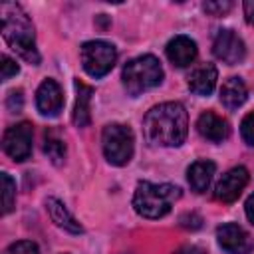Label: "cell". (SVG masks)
<instances>
[{
    "label": "cell",
    "mask_w": 254,
    "mask_h": 254,
    "mask_svg": "<svg viewBox=\"0 0 254 254\" xmlns=\"http://www.w3.org/2000/svg\"><path fill=\"white\" fill-rule=\"evenodd\" d=\"M143 131L151 145L179 147L189 133L187 109L177 101H167L151 107L143 119Z\"/></svg>",
    "instance_id": "cell-1"
},
{
    "label": "cell",
    "mask_w": 254,
    "mask_h": 254,
    "mask_svg": "<svg viewBox=\"0 0 254 254\" xmlns=\"http://www.w3.org/2000/svg\"><path fill=\"white\" fill-rule=\"evenodd\" d=\"M0 18H2V38L6 44L28 64L38 65L40 54L36 50V34L28 14L16 2H2L0 4Z\"/></svg>",
    "instance_id": "cell-2"
},
{
    "label": "cell",
    "mask_w": 254,
    "mask_h": 254,
    "mask_svg": "<svg viewBox=\"0 0 254 254\" xmlns=\"http://www.w3.org/2000/svg\"><path fill=\"white\" fill-rule=\"evenodd\" d=\"M181 198V189L171 183H149L141 181L133 194V208L143 218H163L175 200Z\"/></svg>",
    "instance_id": "cell-3"
},
{
    "label": "cell",
    "mask_w": 254,
    "mask_h": 254,
    "mask_svg": "<svg viewBox=\"0 0 254 254\" xmlns=\"http://www.w3.org/2000/svg\"><path fill=\"white\" fill-rule=\"evenodd\" d=\"M163 67L155 56H139L125 64L121 79L129 95H139L163 81Z\"/></svg>",
    "instance_id": "cell-4"
},
{
    "label": "cell",
    "mask_w": 254,
    "mask_h": 254,
    "mask_svg": "<svg viewBox=\"0 0 254 254\" xmlns=\"http://www.w3.org/2000/svg\"><path fill=\"white\" fill-rule=\"evenodd\" d=\"M101 147H103L105 159L111 165L123 167L133 157V149H135L133 131L123 123H109V125L103 127Z\"/></svg>",
    "instance_id": "cell-5"
},
{
    "label": "cell",
    "mask_w": 254,
    "mask_h": 254,
    "mask_svg": "<svg viewBox=\"0 0 254 254\" xmlns=\"http://www.w3.org/2000/svg\"><path fill=\"white\" fill-rule=\"evenodd\" d=\"M81 56V64L83 69L91 75V77H103L107 75L115 62H117V50L113 44L103 42V40H91L85 42L79 50Z\"/></svg>",
    "instance_id": "cell-6"
},
{
    "label": "cell",
    "mask_w": 254,
    "mask_h": 254,
    "mask_svg": "<svg viewBox=\"0 0 254 254\" xmlns=\"http://www.w3.org/2000/svg\"><path fill=\"white\" fill-rule=\"evenodd\" d=\"M32 137H34V131L28 121L16 123L6 129L2 137V149L14 161H26L32 155Z\"/></svg>",
    "instance_id": "cell-7"
},
{
    "label": "cell",
    "mask_w": 254,
    "mask_h": 254,
    "mask_svg": "<svg viewBox=\"0 0 254 254\" xmlns=\"http://www.w3.org/2000/svg\"><path fill=\"white\" fill-rule=\"evenodd\" d=\"M212 54L228 64V65H234V64H240L246 56V46L242 42V38L232 32V30H218V34L214 36V42H212Z\"/></svg>",
    "instance_id": "cell-8"
},
{
    "label": "cell",
    "mask_w": 254,
    "mask_h": 254,
    "mask_svg": "<svg viewBox=\"0 0 254 254\" xmlns=\"http://www.w3.org/2000/svg\"><path fill=\"white\" fill-rule=\"evenodd\" d=\"M216 238H218L220 248L230 252V254H248L254 248V242H252L250 234L234 222H226V224L218 226Z\"/></svg>",
    "instance_id": "cell-9"
},
{
    "label": "cell",
    "mask_w": 254,
    "mask_h": 254,
    "mask_svg": "<svg viewBox=\"0 0 254 254\" xmlns=\"http://www.w3.org/2000/svg\"><path fill=\"white\" fill-rule=\"evenodd\" d=\"M246 185H248V171L244 167H234L218 179L214 187V196L222 202H232L240 196Z\"/></svg>",
    "instance_id": "cell-10"
},
{
    "label": "cell",
    "mask_w": 254,
    "mask_h": 254,
    "mask_svg": "<svg viewBox=\"0 0 254 254\" xmlns=\"http://www.w3.org/2000/svg\"><path fill=\"white\" fill-rule=\"evenodd\" d=\"M36 107L42 115L56 117L64 107V95L54 79H44L36 91Z\"/></svg>",
    "instance_id": "cell-11"
},
{
    "label": "cell",
    "mask_w": 254,
    "mask_h": 254,
    "mask_svg": "<svg viewBox=\"0 0 254 254\" xmlns=\"http://www.w3.org/2000/svg\"><path fill=\"white\" fill-rule=\"evenodd\" d=\"M196 129H198V133H200L204 139H208V141H212V143H220V141H224V139L230 135V125H228V121H226L224 117H220L218 113H214V111H204V113H200V117H198V121H196Z\"/></svg>",
    "instance_id": "cell-12"
},
{
    "label": "cell",
    "mask_w": 254,
    "mask_h": 254,
    "mask_svg": "<svg viewBox=\"0 0 254 254\" xmlns=\"http://www.w3.org/2000/svg\"><path fill=\"white\" fill-rule=\"evenodd\" d=\"M167 58L177 67H187L196 60V44L189 36H175L167 44Z\"/></svg>",
    "instance_id": "cell-13"
},
{
    "label": "cell",
    "mask_w": 254,
    "mask_h": 254,
    "mask_svg": "<svg viewBox=\"0 0 254 254\" xmlns=\"http://www.w3.org/2000/svg\"><path fill=\"white\" fill-rule=\"evenodd\" d=\"M46 210H48V214H50V218L56 226H60V228H64L71 234H81L83 232V226L71 216V212L65 208V204L62 200H58L54 196L46 198Z\"/></svg>",
    "instance_id": "cell-14"
},
{
    "label": "cell",
    "mask_w": 254,
    "mask_h": 254,
    "mask_svg": "<svg viewBox=\"0 0 254 254\" xmlns=\"http://www.w3.org/2000/svg\"><path fill=\"white\" fill-rule=\"evenodd\" d=\"M216 79H218L216 67L212 64H202L189 75V87L196 95H210L212 89L216 87Z\"/></svg>",
    "instance_id": "cell-15"
},
{
    "label": "cell",
    "mask_w": 254,
    "mask_h": 254,
    "mask_svg": "<svg viewBox=\"0 0 254 254\" xmlns=\"http://www.w3.org/2000/svg\"><path fill=\"white\" fill-rule=\"evenodd\" d=\"M216 171V165L212 161H194L189 171H187V179H189V185L194 192H204L212 181V175Z\"/></svg>",
    "instance_id": "cell-16"
},
{
    "label": "cell",
    "mask_w": 254,
    "mask_h": 254,
    "mask_svg": "<svg viewBox=\"0 0 254 254\" xmlns=\"http://www.w3.org/2000/svg\"><path fill=\"white\" fill-rule=\"evenodd\" d=\"M75 105H73V113H71V121L75 127H85L91 119L89 115V101H91V95H93V89L89 85H85L83 81L75 79Z\"/></svg>",
    "instance_id": "cell-17"
},
{
    "label": "cell",
    "mask_w": 254,
    "mask_h": 254,
    "mask_svg": "<svg viewBox=\"0 0 254 254\" xmlns=\"http://www.w3.org/2000/svg\"><path fill=\"white\" fill-rule=\"evenodd\" d=\"M248 97V89H246V83L240 79V77H228L222 87H220V101L224 107L228 109H238Z\"/></svg>",
    "instance_id": "cell-18"
},
{
    "label": "cell",
    "mask_w": 254,
    "mask_h": 254,
    "mask_svg": "<svg viewBox=\"0 0 254 254\" xmlns=\"http://www.w3.org/2000/svg\"><path fill=\"white\" fill-rule=\"evenodd\" d=\"M44 153L48 155V159L54 163V165H62L64 159H65V143L54 133H46V141H44Z\"/></svg>",
    "instance_id": "cell-19"
},
{
    "label": "cell",
    "mask_w": 254,
    "mask_h": 254,
    "mask_svg": "<svg viewBox=\"0 0 254 254\" xmlns=\"http://www.w3.org/2000/svg\"><path fill=\"white\" fill-rule=\"evenodd\" d=\"M2 179V214H8L14 208V200H16V183L12 181V177L8 173L0 175Z\"/></svg>",
    "instance_id": "cell-20"
},
{
    "label": "cell",
    "mask_w": 254,
    "mask_h": 254,
    "mask_svg": "<svg viewBox=\"0 0 254 254\" xmlns=\"http://www.w3.org/2000/svg\"><path fill=\"white\" fill-rule=\"evenodd\" d=\"M4 254H40V250L32 240H20V242L10 244L4 250Z\"/></svg>",
    "instance_id": "cell-21"
},
{
    "label": "cell",
    "mask_w": 254,
    "mask_h": 254,
    "mask_svg": "<svg viewBox=\"0 0 254 254\" xmlns=\"http://www.w3.org/2000/svg\"><path fill=\"white\" fill-rule=\"evenodd\" d=\"M204 12L210 16H224L226 12L232 10V2L230 0H218V2H204L202 4Z\"/></svg>",
    "instance_id": "cell-22"
},
{
    "label": "cell",
    "mask_w": 254,
    "mask_h": 254,
    "mask_svg": "<svg viewBox=\"0 0 254 254\" xmlns=\"http://www.w3.org/2000/svg\"><path fill=\"white\" fill-rule=\"evenodd\" d=\"M240 135H242V139H244L248 145L254 147V111L248 113V115L242 119V123H240Z\"/></svg>",
    "instance_id": "cell-23"
},
{
    "label": "cell",
    "mask_w": 254,
    "mask_h": 254,
    "mask_svg": "<svg viewBox=\"0 0 254 254\" xmlns=\"http://www.w3.org/2000/svg\"><path fill=\"white\" fill-rule=\"evenodd\" d=\"M0 67H2L0 75H2V79H4V81H6V79H10L12 75H16V73L20 71L18 64H16L12 58H8V56H2V64H0Z\"/></svg>",
    "instance_id": "cell-24"
},
{
    "label": "cell",
    "mask_w": 254,
    "mask_h": 254,
    "mask_svg": "<svg viewBox=\"0 0 254 254\" xmlns=\"http://www.w3.org/2000/svg\"><path fill=\"white\" fill-rule=\"evenodd\" d=\"M22 105H24V95H22V91L18 89H14V91H10V95H8V99H6V107L10 109V111H20L22 109Z\"/></svg>",
    "instance_id": "cell-25"
},
{
    "label": "cell",
    "mask_w": 254,
    "mask_h": 254,
    "mask_svg": "<svg viewBox=\"0 0 254 254\" xmlns=\"http://www.w3.org/2000/svg\"><path fill=\"white\" fill-rule=\"evenodd\" d=\"M244 18L250 26H254V0L244 2Z\"/></svg>",
    "instance_id": "cell-26"
},
{
    "label": "cell",
    "mask_w": 254,
    "mask_h": 254,
    "mask_svg": "<svg viewBox=\"0 0 254 254\" xmlns=\"http://www.w3.org/2000/svg\"><path fill=\"white\" fill-rule=\"evenodd\" d=\"M175 254H206V250H202L200 246H183Z\"/></svg>",
    "instance_id": "cell-27"
},
{
    "label": "cell",
    "mask_w": 254,
    "mask_h": 254,
    "mask_svg": "<svg viewBox=\"0 0 254 254\" xmlns=\"http://www.w3.org/2000/svg\"><path fill=\"white\" fill-rule=\"evenodd\" d=\"M246 216H248V220L254 224V194H250L248 196V200H246Z\"/></svg>",
    "instance_id": "cell-28"
}]
</instances>
